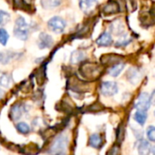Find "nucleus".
<instances>
[{
    "label": "nucleus",
    "instance_id": "f257e3e1",
    "mask_svg": "<svg viewBox=\"0 0 155 155\" xmlns=\"http://www.w3.org/2000/svg\"><path fill=\"white\" fill-rule=\"evenodd\" d=\"M68 148V138L65 135L56 137L49 147L48 153L50 155H66Z\"/></svg>",
    "mask_w": 155,
    "mask_h": 155
},
{
    "label": "nucleus",
    "instance_id": "f03ea898",
    "mask_svg": "<svg viewBox=\"0 0 155 155\" xmlns=\"http://www.w3.org/2000/svg\"><path fill=\"white\" fill-rule=\"evenodd\" d=\"M81 74L90 80L97 79L102 73V69L99 65L94 63H85L80 69Z\"/></svg>",
    "mask_w": 155,
    "mask_h": 155
},
{
    "label": "nucleus",
    "instance_id": "7ed1b4c3",
    "mask_svg": "<svg viewBox=\"0 0 155 155\" xmlns=\"http://www.w3.org/2000/svg\"><path fill=\"white\" fill-rule=\"evenodd\" d=\"M28 32H29V26L26 21L25 20L24 17L18 16L15 20V28H14L15 37L20 40H26L28 37Z\"/></svg>",
    "mask_w": 155,
    "mask_h": 155
},
{
    "label": "nucleus",
    "instance_id": "20e7f679",
    "mask_svg": "<svg viewBox=\"0 0 155 155\" xmlns=\"http://www.w3.org/2000/svg\"><path fill=\"white\" fill-rule=\"evenodd\" d=\"M152 98L153 96H150L147 92H142L134 105V108L137 111H142L147 112V111L150 109L152 104Z\"/></svg>",
    "mask_w": 155,
    "mask_h": 155
},
{
    "label": "nucleus",
    "instance_id": "39448f33",
    "mask_svg": "<svg viewBox=\"0 0 155 155\" xmlns=\"http://www.w3.org/2000/svg\"><path fill=\"white\" fill-rule=\"evenodd\" d=\"M118 85L114 81H104L100 86V91L106 97H111L118 92Z\"/></svg>",
    "mask_w": 155,
    "mask_h": 155
},
{
    "label": "nucleus",
    "instance_id": "423d86ee",
    "mask_svg": "<svg viewBox=\"0 0 155 155\" xmlns=\"http://www.w3.org/2000/svg\"><path fill=\"white\" fill-rule=\"evenodd\" d=\"M47 26L51 31L54 33H62L65 28L66 23L63 18L59 16H54L48 21Z\"/></svg>",
    "mask_w": 155,
    "mask_h": 155
},
{
    "label": "nucleus",
    "instance_id": "0eeeda50",
    "mask_svg": "<svg viewBox=\"0 0 155 155\" xmlns=\"http://www.w3.org/2000/svg\"><path fill=\"white\" fill-rule=\"evenodd\" d=\"M79 5L84 14H91L98 5L97 0H80Z\"/></svg>",
    "mask_w": 155,
    "mask_h": 155
},
{
    "label": "nucleus",
    "instance_id": "6e6552de",
    "mask_svg": "<svg viewBox=\"0 0 155 155\" xmlns=\"http://www.w3.org/2000/svg\"><path fill=\"white\" fill-rule=\"evenodd\" d=\"M24 105L20 103H15L14 104L9 111V117L11 118L12 121H18L21 119L23 113H24Z\"/></svg>",
    "mask_w": 155,
    "mask_h": 155
},
{
    "label": "nucleus",
    "instance_id": "1a4fd4ad",
    "mask_svg": "<svg viewBox=\"0 0 155 155\" xmlns=\"http://www.w3.org/2000/svg\"><path fill=\"white\" fill-rule=\"evenodd\" d=\"M37 45L39 48L44 49V48H48L53 45V38L50 35L46 33H41L38 37V42Z\"/></svg>",
    "mask_w": 155,
    "mask_h": 155
},
{
    "label": "nucleus",
    "instance_id": "9d476101",
    "mask_svg": "<svg viewBox=\"0 0 155 155\" xmlns=\"http://www.w3.org/2000/svg\"><path fill=\"white\" fill-rule=\"evenodd\" d=\"M138 153L140 155H149L153 152V147L152 146L151 143L146 140H141L137 146Z\"/></svg>",
    "mask_w": 155,
    "mask_h": 155
},
{
    "label": "nucleus",
    "instance_id": "9b49d317",
    "mask_svg": "<svg viewBox=\"0 0 155 155\" xmlns=\"http://www.w3.org/2000/svg\"><path fill=\"white\" fill-rule=\"evenodd\" d=\"M88 144L95 149H99L103 146L104 144V139L103 136L100 133H94L89 137V142Z\"/></svg>",
    "mask_w": 155,
    "mask_h": 155
},
{
    "label": "nucleus",
    "instance_id": "f8f14e48",
    "mask_svg": "<svg viewBox=\"0 0 155 155\" xmlns=\"http://www.w3.org/2000/svg\"><path fill=\"white\" fill-rule=\"evenodd\" d=\"M104 13L105 15H112V14H116L118 12H120V5L117 2L114 1V0H110L104 6L103 9Z\"/></svg>",
    "mask_w": 155,
    "mask_h": 155
},
{
    "label": "nucleus",
    "instance_id": "ddd939ff",
    "mask_svg": "<svg viewBox=\"0 0 155 155\" xmlns=\"http://www.w3.org/2000/svg\"><path fill=\"white\" fill-rule=\"evenodd\" d=\"M96 44L100 47H109L113 44V37L110 33L104 32L97 39Z\"/></svg>",
    "mask_w": 155,
    "mask_h": 155
},
{
    "label": "nucleus",
    "instance_id": "4468645a",
    "mask_svg": "<svg viewBox=\"0 0 155 155\" xmlns=\"http://www.w3.org/2000/svg\"><path fill=\"white\" fill-rule=\"evenodd\" d=\"M125 67L124 63H117L113 66H111L108 69V74L112 77H117L120 75V73L124 70Z\"/></svg>",
    "mask_w": 155,
    "mask_h": 155
},
{
    "label": "nucleus",
    "instance_id": "2eb2a0df",
    "mask_svg": "<svg viewBox=\"0 0 155 155\" xmlns=\"http://www.w3.org/2000/svg\"><path fill=\"white\" fill-rule=\"evenodd\" d=\"M120 57L117 55H105L102 57V62L104 65H110L113 66L114 64L120 63Z\"/></svg>",
    "mask_w": 155,
    "mask_h": 155
},
{
    "label": "nucleus",
    "instance_id": "dca6fc26",
    "mask_svg": "<svg viewBox=\"0 0 155 155\" xmlns=\"http://www.w3.org/2000/svg\"><path fill=\"white\" fill-rule=\"evenodd\" d=\"M85 58V54L81 50H75L71 55V63L78 64Z\"/></svg>",
    "mask_w": 155,
    "mask_h": 155
},
{
    "label": "nucleus",
    "instance_id": "f3484780",
    "mask_svg": "<svg viewBox=\"0 0 155 155\" xmlns=\"http://www.w3.org/2000/svg\"><path fill=\"white\" fill-rule=\"evenodd\" d=\"M110 29L114 35H121L124 32V25L120 20H115L112 23Z\"/></svg>",
    "mask_w": 155,
    "mask_h": 155
},
{
    "label": "nucleus",
    "instance_id": "a211bd4d",
    "mask_svg": "<svg viewBox=\"0 0 155 155\" xmlns=\"http://www.w3.org/2000/svg\"><path fill=\"white\" fill-rule=\"evenodd\" d=\"M147 112L145 111H136L135 113L134 114V121L140 124V125H143L147 120Z\"/></svg>",
    "mask_w": 155,
    "mask_h": 155
},
{
    "label": "nucleus",
    "instance_id": "6ab92c4d",
    "mask_svg": "<svg viewBox=\"0 0 155 155\" xmlns=\"http://www.w3.org/2000/svg\"><path fill=\"white\" fill-rule=\"evenodd\" d=\"M141 77L140 72L136 69H130L127 74V78L130 80L131 83H136L138 82L139 79Z\"/></svg>",
    "mask_w": 155,
    "mask_h": 155
},
{
    "label": "nucleus",
    "instance_id": "aec40b11",
    "mask_svg": "<svg viewBox=\"0 0 155 155\" xmlns=\"http://www.w3.org/2000/svg\"><path fill=\"white\" fill-rule=\"evenodd\" d=\"M61 2L62 0H41V5L45 9H52L57 7Z\"/></svg>",
    "mask_w": 155,
    "mask_h": 155
},
{
    "label": "nucleus",
    "instance_id": "412c9836",
    "mask_svg": "<svg viewBox=\"0 0 155 155\" xmlns=\"http://www.w3.org/2000/svg\"><path fill=\"white\" fill-rule=\"evenodd\" d=\"M16 56V54L13 53V52H0V63L1 64H7L11 59H13Z\"/></svg>",
    "mask_w": 155,
    "mask_h": 155
},
{
    "label": "nucleus",
    "instance_id": "4be33fe9",
    "mask_svg": "<svg viewBox=\"0 0 155 155\" xmlns=\"http://www.w3.org/2000/svg\"><path fill=\"white\" fill-rule=\"evenodd\" d=\"M11 83V77L8 73L0 71V86L4 88H8Z\"/></svg>",
    "mask_w": 155,
    "mask_h": 155
},
{
    "label": "nucleus",
    "instance_id": "5701e85b",
    "mask_svg": "<svg viewBox=\"0 0 155 155\" xmlns=\"http://www.w3.org/2000/svg\"><path fill=\"white\" fill-rule=\"evenodd\" d=\"M16 130L21 133V134H28L30 132V127L27 123L25 122H18L15 126Z\"/></svg>",
    "mask_w": 155,
    "mask_h": 155
},
{
    "label": "nucleus",
    "instance_id": "b1692460",
    "mask_svg": "<svg viewBox=\"0 0 155 155\" xmlns=\"http://www.w3.org/2000/svg\"><path fill=\"white\" fill-rule=\"evenodd\" d=\"M10 20V15L3 10H0V26L6 25Z\"/></svg>",
    "mask_w": 155,
    "mask_h": 155
},
{
    "label": "nucleus",
    "instance_id": "393cba45",
    "mask_svg": "<svg viewBox=\"0 0 155 155\" xmlns=\"http://www.w3.org/2000/svg\"><path fill=\"white\" fill-rule=\"evenodd\" d=\"M9 38V35L5 28H0V43L3 46H5Z\"/></svg>",
    "mask_w": 155,
    "mask_h": 155
},
{
    "label": "nucleus",
    "instance_id": "a878e982",
    "mask_svg": "<svg viewBox=\"0 0 155 155\" xmlns=\"http://www.w3.org/2000/svg\"><path fill=\"white\" fill-rule=\"evenodd\" d=\"M146 135H147V138L149 140V142H152L153 143L155 141V128L154 126L151 125L147 128L146 130Z\"/></svg>",
    "mask_w": 155,
    "mask_h": 155
},
{
    "label": "nucleus",
    "instance_id": "bb28decb",
    "mask_svg": "<svg viewBox=\"0 0 155 155\" xmlns=\"http://www.w3.org/2000/svg\"><path fill=\"white\" fill-rule=\"evenodd\" d=\"M120 153H121L120 145L115 143L112 146V148H110V150L107 152L106 155H120Z\"/></svg>",
    "mask_w": 155,
    "mask_h": 155
},
{
    "label": "nucleus",
    "instance_id": "cd10ccee",
    "mask_svg": "<svg viewBox=\"0 0 155 155\" xmlns=\"http://www.w3.org/2000/svg\"><path fill=\"white\" fill-rule=\"evenodd\" d=\"M130 42H131V39H130V38H127L126 36H124V37H122L120 39H118V41L116 42L115 46H116V47H123V46L128 45Z\"/></svg>",
    "mask_w": 155,
    "mask_h": 155
},
{
    "label": "nucleus",
    "instance_id": "c85d7f7f",
    "mask_svg": "<svg viewBox=\"0 0 155 155\" xmlns=\"http://www.w3.org/2000/svg\"><path fill=\"white\" fill-rule=\"evenodd\" d=\"M4 95H5V91L0 88V100H2V99H3Z\"/></svg>",
    "mask_w": 155,
    "mask_h": 155
}]
</instances>
